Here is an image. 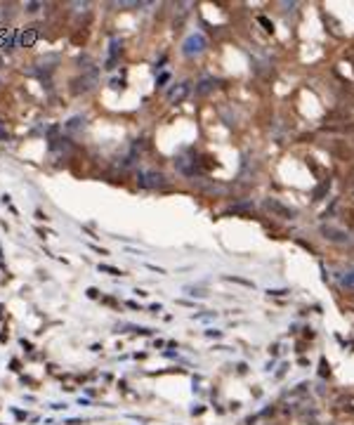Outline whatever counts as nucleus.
I'll return each instance as SVG.
<instances>
[{"label": "nucleus", "instance_id": "obj_6", "mask_svg": "<svg viewBox=\"0 0 354 425\" xmlns=\"http://www.w3.org/2000/svg\"><path fill=\"white\" fill-rule=\"evenodd\" d=\"M201 85H203V88H199V93H208V90H210V85H213V80H203Z\"/></svg>", "mask_w": 354, "mask_h": 425}, {"label": "nucleus", "instance_id": "obj_1", "mask_svg": "<svg viewBox=\"0 0 354 425\" xmlns=\"http://www.w3.org/2000/svg\"><path fill=\"white\" fill-rule=\"evenodd\" d=\"M203 47H206V38H203V33H192V36L182 43V52H185V54H196V52H203Z\"/></svg>", "mask_w": 354, "mask_h": 425}, {"label": "nucleus", "instance_id": "obj_2", "mask_svg": "<svg viewBox=\"0 0 354 425\" xmlns=\"http://www.w3.org/2000/svg\"><path fill=\"white\" fill-rule=\"evenodd\" d=\"M137 182L142 187H156V185L161 187L163 182H165V178H163L161 173H146V175H139Z\"/></svg>", "mask_w": 354, "mask_h": 425}, {"label": "nucleus", "instance_id": "obj_4", "mask_svg": "<svg viewBox=\"0 0 354 425\" xmlns=\"http://www.w3.org/2000/svg\"><path fill=\"white\" fill-rule=\"evenodd\" d=\"M100 272H107V274H114V277L123 274L121 270H116V267H111V265H100Z\"/></svg>", "mask_w": 354, "mask_h": 425}, {"label": "nucleus", "instance_id": "obj_5", "mask_svg": "<svg viewBox=\"0 0 354 425\" xmlns=\"http://www.w3.org/2000/svg\"><path fill=\"white\" fill-rule=\"evenodd\" d=\"M342 284H345L347 288H354V272H349L347 277H342Z\"/></svg>", "mask_w": 354, "mask_h": 425}, {"label": "nucleus", "instance_id": "obj_3", "mask_svg": "<svg viewBox=\"0 0 354 425\" xmlns=\"http://www.w3.org/2000/svg\"><path fill=\"white\" fill-rule=\"evenodd\" d=\"M323 234H326V239L338 241V243H347V241H349V234L340 232V229H333V227H323Z\"/></svg>", "mask_w": 354, "mask_h": 425}]
</instances>
